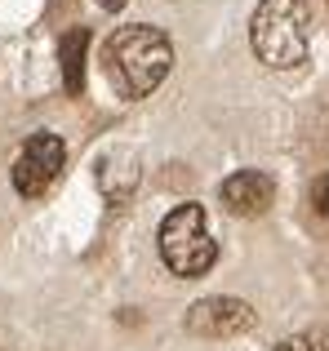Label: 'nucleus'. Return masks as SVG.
<instances>
[{"label": "nucleus", "instance_id": "nucleus-2", "mask_svg": "<svg viewBox=\"0 0 329 351\" xmlns=\"http://www.w3.org/2000/svg\"><path fill=\"white\" fill-rule=\"evenodd\" d=\"M307 40H312V9L307 0H258L249 18V45L258 62L285 71L307 58Z\"/></svg>", "mask_w": 329, "mask_h": 351}, {"label": "nucleus", "instance_id": "nucleus-8", "mask_svg": "<svg viewBox=\"0 0 329 351\" xmlns=\"http://www.w3.org/2000/svg\"><path fill=\"white\" fill-rule=\"evenodd\" d=\"M271 351H329V334L325 329H307V334H294L285 343H276Z\"/></svg>", "mask_w": 329, "mask_h": 351}, {"label": "nucleus", "instance_id": "nucleus-1", "mask_svg": "<svg viewBox=\"0 0 329 351\" xmlns=\"http://www.w3.org/2000/svg\"><path fill=\"white\" fill-rule=\"evenodd\" d=\"M107 76L112 85L121 89L125 98H147L151 89L169 76L173 67V49H169V36L160 27L147 23H130V27H116L107 36Z\"/></svg>", "mask_w": 329, "mask_h": 351}, {"label": "nucleus", "instance_id": "nucleus-9", "mask_svg": "<svg viewBox=\"0 0 329 351\" xmlns=\"http://www.w3.org/2000/svg\"><path fill=\"white\" fill-rule=\"evenodd\" d=\"M312 205L329 218V173H325V178H316V187H312Z\"/></svg>", "mask_w": 329, "mask_h": 351}, {"label": "nucleus", "instance_id": "nucleus-6", "mask_svg": "<svg viewBox=\"0 0 329 351\" xmlns=\"http://www.w3.org/2000/svg\"><path fill=\"white\" fill-rule=\"evenodd\" d=\"M218 196H223V205L232 209V214L254 218V214H267V209H271V196H276V187H271L267 173L241 169V173H232V178H223Z\"/></svg>", "mask_w": 329, "mask_h": 351}, {"label": "nucleus", "instance_id": "nucleus-10", "mask_svg": "<svg viewBox=\"0 0 329 351\" xmlns=\"http://www.w3.org/2000/svg\"><path fill=\"white\" fill-rule=\"evenodd\" d=\"M98 5H103V9H121L125 0H98Z\"/></svg>", "mask_w": 329, "mask_h": 351}, {"label": "nucleus", "instance_id": "nucleus-3", "mask_svg": "<svg viewBox=\"0 0 329 351\" xmlns=\"http://www.w3.org/2000/svg\"><path fill=\"white\" fill-rule=\"evenodd\" d=\"M160 258L173 276H205L218 263V245L205 232L200 205H178L160 223Z\"/></svg>", "mask_w": 329, "mask_h": 351}, {"label": "nucleus", "instance_id": "nucleus-4", "mask_svg": "<svg viewBox=\"0 0 329 351\" xmlns=\"http://www.w3.org/2000/svg\"><path fill=\"white\" fill-rule=\"evenodd\" d=\"M62 138L58 134H32L14 160V187L18 196H45L53 178L62 173Z\"/></svg>", "mask_w": 329, "mask_h": 351}, {"label": "nucleus", "instance_id": "nucleus-5", "mask_svg": "<svg viewBox=\"0 0 329 351\" xmlns=\"http://www.w3.org/2000/svg\"><path fill=\"white\" fill-rule=\"evenodd\" d=\"M258 325V311L241 298H200L187 311V329L196 338H236Z\"/></svg>", "mask_w": 329, "mask_h": 351}, {"label": "nucleus", "instance_id": "nucleus-7", "mask_svg": "<svg viewBox=\"0 0 329 351\" xmlns=\"http://www.w3.org/2000/svg\"><path fill=\"white\" fill-rule=\"evenodd\" d=\"M85 49H89V32H85V27H71V32L62 36V45H58V62H62V85H67V94H80V85H85Z\"/></svg>", "mask_w": 329, "mask_h": 351}]
</instances>
